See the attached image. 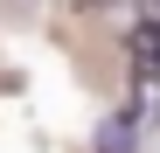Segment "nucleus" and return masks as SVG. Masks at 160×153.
<instances>
[{"instance_id":"1","label":"nucleus","mask_w":160,"mask_h":153,"mask_svg":"<svg viewBox=\"0 0 160 153\" xmlns=\"http://www.w3.org/2000/svg\"><path fill=\"white\" fill-rule=\"evenodd\" d=\"M139 146V111H112L98 125V153H132Z\"/></svg>"}]
</instances>
